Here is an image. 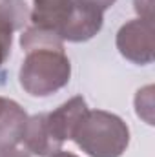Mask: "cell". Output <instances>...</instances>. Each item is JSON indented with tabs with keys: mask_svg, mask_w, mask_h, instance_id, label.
I'll use <instances>...</instances> for the list:
<instances>
[{
	"mask_svg": "<svg viewBox=\"0 0 155 157\" xmlns=\"http://www.w3.org/2000/svg\"><path fill=\"white\" fill-rule=\"evenodd\" d=\"M29 20L62 42H86L100 31L104 13L77 0H47L35 4Z\"/></svg>",
	"mask_w": 155,
	"mask_h": 157,
	"instance_id": "6da1fadb",
	"label": "cell"
},
{
	"mask_svg": "<svg viewBox=\"0 0 155 157\" xmlns=\"http://www.w3.org/2000/svg\"><path fill=\"white\" fill-rule=\"evenodd\" d=\"M22 60L18 80L26 93L47 97L62 90L71 77V62L64 51V42L31 46Z\"/></svg>",
	"mask_w": 155,
	"mask_h": 157,
	"instance_id": "7a4b0ae2",
	"label": "cell"
},
{
	"mask_svg": "<svg viewBox=\"0 0 155 157\" xmlns=\"http://www.w3.org/2000/svg\"><path fill=\"white\" fill-rule=\"evenodd\" d=\"M71 139L89 157H120L130 144V128L115 113L86 110Z\"/></svg>",
	"mask_w": 155,
	"mask_h": 157,
	"instance_id": "3957f363",
	"label": "cell"
},
{
	"mask_svg": "<svg viewBox=\"0 0 155 157\" xmlns=\"http://www.w3.org/2000/svg\"><path fill=\"white\" fill-rule=\"evenodd\" d=\"M115 44L119 53L133 64L144 66L153 62V20L139 17L122 24L117 31Z\"/></svg>",
	"mask_w": 155,
	"mask_h": 157,
	"instance_id": "277c9868",
	"label": "cell"
},
{
	"mask_svg": "<svg viewBox=\"0 0 155 157\" xmlns=\"http://www.w3.org/2000/svg\"><path fill=\"white\" fill-rule=\"evenodd\" d=\"M29 15L26 0H0V66L11 53L13 33L28 24Z\"/></svg>",
	"mask_w": 155,
	"mask_h": 157,
	"instance_id": "5b68a950",
	"label": "cell"
},
{
	"mask_svg": "<svg viewBox=\"0 0 155 157\" xmlns=\"http://www.w3.org/2000/svg\"><path fill=\"white\" fill-rule=\"evenodd\" d=\"M28 119L26 110L18 102L0 97V152L11 150L22 143Z\"/></svg>",
	"mask_w": 155,
	"mask_h": 157,
	"instance_id": "8992f818",
	"label": "cell"
},
{
	"mask_svg": "<svg viewBox=\"0 0 155 157\" xmlns=\"http://www.w3.org/2000/svg\"><path fill=\"white\" fill-rule=\"evenodd\" d=\"M86 110H88L86 101H84V97L78 95V97L70 99L68 102L60 104L57 110L46 113L47 126L60 144H64L68 139H71L73 130H75L77 122L80 121V117L86 113Z\"/></svg>",
	"mask_w": 155,
	"mask_h": 157,
	"instance_id": "52a82bcc",
	"label": "cell"
},
{
	"mask_svg": "<svg viewBox=\"0 0 155 157\" xmlns=\"http://www.w3.org/2000/svg\"><path fill=\"white\" fill-rule=\"evenodd\" d=\"M22 143L28 152L39 157H49L51 154H55L62 148V144L55 139V135L51 133V130L47 126L46 113H37L28 119L26 130L22 135Z\"/></svg>",
	"mask_w": 155,
	"mask_h": 157,
	"instance_id": "ba28073f",
	"label": "cell"
},
{
	"mask_svg": "<svg viewBox=\"0 0 155 157\" xmlns=\"http://www.w3.org/2000/svg\"><path fill=\"white\" fill-rule=\"evenodd\" d=\"M153 86H146L142 90L137 91L135 95V108H137V115L142 117L148 124H153V117H152V112H153Z\"/></svg>",
	"mask_w": 155,
	"mask_h": 157,
	"instance_id": "9c48e42d",
	"label": "cell"
},
{
	"mask_svg": "<svg viewBox=\"0 0 155 157\" xmlns=\"http://www.w3.org/2000/svg\"><path fill=\"white\" fill-rule=\"evenodd\" d=\"M133 4L141 18L153 20V0H133Z\"/></svg>",
	"mask_w": 155,
	"mask_h": 157,
	"instance_id": "30bf717a",
	"label": "cell"
},
{
	"mask_svg": "<svg viewBox=\"0 0 155 157\" xmlns=\"http://www.w3.org/2000/svg\"><path fill=\"white\" fill-rule=\"evenodd\" d=\"M80 4H86V6H89V7H95V9H99V11H106V9H110L113 4H115V0H77Z\"/></svg>",
	"mask_w": 155,
	"mask_h": 157,
	"instance_id": "8fae6325",
	"label": "cell"
},
{
	"mask_svg": "<svg viewBox=\"0 0 155 157\" xmlns=\"http://www.w3.org/2000/svg\"><path fill=\"white\" fill-rule=\"evenodd\" d=\"M0 157H29L26 152L22 150H17V148H11V150H4L0 152Z\"/></svg>",
	"mask_w": 155,
	"mask_h": 157,
	"instance_id": "7c38bea8",
	"label": "cell"
},
{
	"mask_svg": "<svg viewBox=\"0 0 155 157\" xmlns=\"http://www.w3.org/2000/svg\"><path fill=\"white\" fill-rule=\"evenodd\" d=\"M49 157H78V155H75V154H71V152H62V150H59V152L51 154Z\"/></svg>",
	"mask_w": 155,
	"mask_h": 157,
	"instance_id": "4fadbf2b",
	"label": "cell"
},
{
	"mask_svg": "<svg viewBox=\"0 0 155 157\" xmlns=\"http://www.w3.org/2000/svg\"><path fill=\"white\" fill-rule=\"evenodd\" d=\"M35 4H42V2H47V0H33Z\"/></svg>",
	"mask_w": 155,
	"mask_h": 157,
	"instance_id": "5bb4252c",
	"label": "cell"
}]
</instances>
